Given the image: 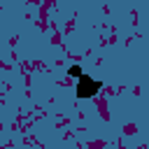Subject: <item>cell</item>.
Masks as SVG:
<instances>
[{
	"mask_svg": "<svg viewBox=\"0 0 149 149\" xmlns=\"http://www.w3.org/2000/svg\"><path fill=\"white\" fill-rule=\"evenodd\" d=\"M68 72H70V77H72V79H74V77H77V79H79V77H84V74H81V68H79V65H72V68H70Z\"/></svg>",
	"mask_w": 149,
	"mask_h": 149,
	"instance_id": "obj_2",
	"label": "cell"
},
{
	"mask_svg": "<svg viewBox=\"0 0 149 149\" xmlns=\"http://www.w3.org/2000/svg\"><path fill=\"white\" fill-rule=\"evenodd\" d=\"M102 88V81H93L91 77H79L77 81V95L79 98H93Z\"/></svg>",
	"mask_w": 149,
	"mask_h": 149,
	"instance_id": "obj_1",
	"label": "cell"
}]
</instances>
